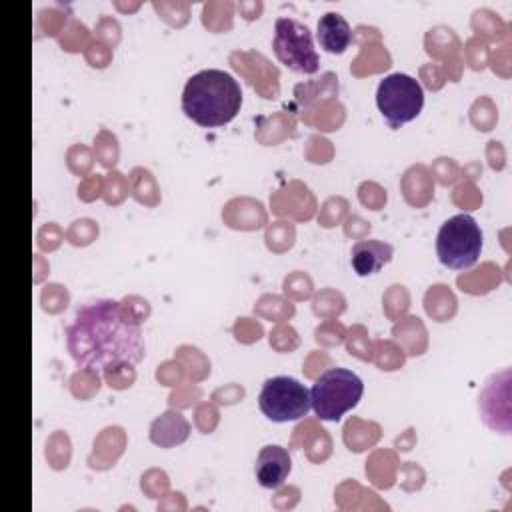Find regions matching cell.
Masks as SVG:
<instances>
[{"instance_id":"obj_1","label":"cell","mask_w":512,"mask_h":512,"mask_svg":"<svg viewBox=\"0 0 512 512\" xmlns=\"http://www.w3.org/2000/svg\"><path fill=\"white\" fill-rule=\"evenodd\" d=\"M72 360L90 372H108L120 364H138L146 354L140 320L124 302L110 298L80 306L66 328Z\"/></svg>"},{"instance_id":"obj_2","label":"cell","mask_w":512,"mask_h":512,"mask_svg":"<svg viewBox=\"0 0 512 512\" xmlns=\"http://www.w3.org/2000/svg\"><path fill=\"white\" fill-rule=\"evenodd\" d=\"M240 106V84L224 70H200L184 84L182 112L202 128H218L232 122Z\"/></svg>"},{"instance_id":"obj_3","label":"cell","mask_w":512,"mask_h":512,"mask_svg":"<svg viewBox=\"0 0 512 512\" xmlns=\"http://www.w3.org/2000/svg\"><path fill=\"white\" fill-rule=\"evenodd\" d=\"M364 394L360 376L346 368H330L322 372L310 388V406L320 420L336 422L352 410Z\"/></svg>"},{"instance_id":"obj_4","label":"cell","mask_w":512,"mask_h":512,"mask_svg":"<svg viewBox=\"0 0 512 512\" xmlns=\"http://www.w3.org/2000/svg\"><path fill=\"white\" fill-rule=\"evenodd\" d=\"M482 252V230L468 214L448 218L436 236V254L442 266L464 270L476 264Z\"/></svg>"},{"instance_id":"obj_5","label":"cell","mask_w":512,"mask_h":512,"mask_svg":"<svg viewBox=\"0 0 512 512\" xmlns=\"http://www.w3.org/2000/svg\"><path fill=\"white\" fill-rule=\"evenodd\" d=\"M376 106L390 128L412 122L424 106V92L416 78L394 72L386 76L376 90Z\"/></svg>"},{"instance_id":"obj_6","label":"cell","mask_w":512,"mask_h":512,"mask_svg":"<svg viewBox=\"0 0 512 512\" xmlns=\"http://www.w3.org/2000/svg\"><path fill=\"white\" fill-rule=\"evenodd\" d=\"M272 48L276 58L298 74H314L320 68L312 32L294 18L276 20Z\"/></svg>"},{"instance_id":"obj_7","label":"cell","mask_w":512,"mask_h":512,"mask_svg":"<svg viewBox=\"0 0 512 512\" xmlns=\"http://www.w3.org/2000/svg\"><path fill=\"white\" fill-rule=\"evenodd\" d=\"M262 414L272 422H290L308 414L310 390L290 376H274L262 384L258 394Z\"/></svg>"},{"instance_id":"obj_8","label":"cell","mask_w":512,"mask_h":512,"mask_svg":"<svg viewBox=\"0 0 512 512\" xmlns=\"http://www.w3.org/2000/svg\"><path fill=\"white\" fill-rule=\"evenodd\" d=\"M510 372L504 370L502 374L492 376L478 400V406L482 410L484 422L494 428L502 430L504 434L510 432Z\"/></svg>"},{"instance_id":"obj_9","label":"cell","mask_w":512,"mask_h":512,"mask_svg":"<svg viewBox=\"0 0 512 512\" xmlns=\"http://www.w3.org/2000/svg\"><path fill=\"white\" fill-rule=\"evenodd\" d=\"M292 470V460L286 448L278 444H268L258 452L256 458V480L262 488H278L284 484Z\"/></svg>"},{"instance_id":"obj_10","label":"cell","mask_w":512,"mask_h":512,"mask_svg":"<svg viewBox=\"0 0 512 512\" xmlns=\"http://www.w3.org/2000/svg\"><path fill=\"white\" fill-rule=\"evenodd\" d=\"M394 248L382 240H360L350 250V264L358 276L376 274L392 260Z\"/></svg>"},{"instance_id":"obj_11","label":"cell","mask_w":512,"mask_h":512,"mask_svg":"<svg viewBox=\"0 0 512 512\" xmlns=\"http://www.w3.org/2000/svg\"><path fill=\"white\" fill-rule=\"evenodd\" d=\"M316 38H318L320 48H324L326 52L342 54L352 42V30L342 14L326 12L318 20Z\"/></svg>"},{"instance_id":"obj_12","label":"cell","mask_w":512,"mask_h":512,"mask_svg":"<svg viewBox=\"0 0 512 512\" xmlns=\"http://www.w3.org/2000/svg\"><path fill=\"white\" fill-rule=\"evenodd\" d=\"M188 422L178 412H164L160 418L152 422L150 438L154 444L170 448L174 444H180L188 438Z\"/></svg>"},{"instance_id":"obj_13","label":"cell","mask_w":512,"mask_h":512,"mask_svg":"<svg viewBox=\"0 0 512 512\" xmlns=\"http://www.w3.org/2000/svg\"><path fill=\"white\" fill-rule=\"evenodd\" d=\"M472 26L478 34H486L492 40H502L508 34V28H510L508 24H504L500 14H496L488 8H482V10L474 12Z\"/></svg>"},{"instance_id":"obj_14","label":"cell","mask_w":512,"mask_h":512,"mask_svg":"<svg viewBox=\"0 0 512 512\" xmlns=\"http://www.w3.org/2000/svg\"><path fill=\"white\" fill-rule=\"evenodd\" d=\"M466 52H468V60H470V66L474 70H482L488 62V48L482 40L478 38H470L468 44H466Z\"/></svg>"}]
</instances>
